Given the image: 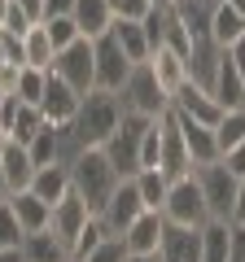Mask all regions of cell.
Masks as SVG:
<instances>
[{"label": "cell", "instance_id": "36", "mask_svg": "<svg viewBox=\"0 0 245 262\" xmlns=\"http://www.w3.org/2000/svg\"><path fill=\"white\" fill-rule=\"evenodd\" d=\"M158 153H162V131H158V118H153L140 140V170H158Z\"/></svg>", "mask_w": 245, "mask_h": 262}, {"label": "cell", "instance_id": "23", "mask_svg": "<svg viewBox=\"0 0 245 262\" xmlns=\"http://www.w3.org/2000/svg\"><path fill=\"white\" fill-rule=\"evenodd\" d=\"M149 70L158 75V83L167 88L171 96H175V88L184 83V79H189V61H184V57H179L175 48H167V44H158V48L149 53Z\"/></svg>", "mask_w": 245, "mask_h": 262}, {"label": "cell", "instance_id": "27", "mask_svg": "<svg viewBox=\"0 0 245 262\" xmlns=\"http://www.w3.org/2000/svg\"><path fill=\"white\" fill-rule=\"evenodd\" d=\"M241 35H245V18L232 9V5H228V0H219L215 18H210V39H215L219 48H232Z\"/></svg>", "mask_w": 245, "mask_h": 262}, {"label": "cell", "instance_id": "43", "mask_svg": "<svg viewBox=\"0 0 245 262\" xmlns=\"http://www.w3.org/2000/svg\"><path fill=\"white\" fill-rule=\"evenodd\" d=\"M13 5H18L31 22H44V0H13Z\"/></svg>", "mask_w": 245, "mask_h": 262}, {"label": "cell", "instance_id": "5", "mask_svg": "<svg viewBox=\"0 0 245 262\" xmlns=\"http://www.w3.org/2000/svg\"><path fill=\"white\" fill-rule=\"evenodd\" d=\"M153 118H140V114H122L118 131H114L110 140L101 144V153L110 158V166L118 170L122 179H132L136 170H140V140H145V127H149Z\"/></svg>", "mask_w": 245, "mask_h": 262}, {"label": "cell", "instance_id": "16", "mask_svg": "<svg viewBox=\"0 0 245 262\" xmlns=\"http://www.w3.org/2000/svg\"><path fill=\"white\" fill-rule=\"evenodd\" d=\"M175 118H179V131H184V144H189L193 170H197V166H210V162H219L215 127H206V122H193V118H184V114H175Z\"/></svg>", "mask_w": 245, "mask_h": 262}, {"label": "cell", "instance_id": "26", "mask_svg": "<svg viewBox=\"0 0 245 262\" xmlns=\"http://www.w3.org/2000/svg\"><path fill=\"white\" fill-rule=\"evenodd\" d=\"M53 57H57L53 39H48L44 22H35V27L22 35V66H35V70H53Z\"/></svg>", "mask_w": 245, "mask_h": 262}, {"label": "cell", "instance_id": "47", "mask_svg": "<svg viewBox=\"0 0 245 262\" xmlns=\"http://www.w3.org/2000/svg\"><path fill=\"white\" fill-rule=\"evenodd\" d=\"M127 262H162V253H127Z\"/></svg>", "mask_w": 245, "mask_h": 262}, {"label": "cell", "instance_id": "39", "mask_svg": "<svg viewBox=\"0 0 245 262\" xmlns=\"http://www.w3.org/2000/svg\"><path fill=\"white\" fill-rule=\"evenodd\" d=\"M31 27H35V22H31L27 13L18 9V5H9V13H5V27H0V31H13V35H27Z\"/></svg>", "mask_w": 245, "mask_h": 262}, {"label": "cell", "instance_id": "44", "mask_svg": "<svg viewBox=\"0 0 245 262\" xmlns=\"http://www.w3.org/2000/svg\"><path fill=\"white\" fill-rule=\"evenodd\" d=\"M18 110H22V101H18V96H5V101H0V122L9 127V122L18 118Z\"/></svg>", "mask_w": 245, "mask_h": 262}, {"label": "cell", "instance_id": "46", "mask_svg": "<svg viewBox=\"0 0 245 262\" xmlns=\"http://www.w3.org/2000/svg\"><path fill=\"white\" fill-rule=\"evenodd\" d=\"M232 223H245V179L236 184V206H232Z\"/></svg>", "mask_w": 245, "mask_h": 262}, {"label": "cell", "instance_id": "21", "mask_svg": "<svg viewBox=\"0 0 245 262\" xmlns=\"http://www.w3.org/2000/svg\"><path fill=\"white\" fill-rule=\"evenodd\" d=\"M110 35H114V44H118L122 53H127V61H132V66L149 61L153 44H149V35H145V27H140V22H132V18H114Z\"/></svg>", "mask_w": 245, "mask_h": 262}, {"label": "cell", "instance_id": "53", "mask_svg": "<svg viewBox=\"0 0 245 262\" xmlns=\"http://www.w3.org/2000/svg\"><path fill=\"white\" fill-rule=\"evenodd\" d=\"M5 201H9V192H0V206H5Z\"/></svg>", "mask_w": 245, "mask_h": 262}, {"label": "cell", "instance_id": "22", "mask_svg": "<svg viewBox=\"0 0 245 262\" xmlns=\"http://www.w3.org/2000/svg\"><path fill=\"white\" fill-rule=\"evenodd\" d=\"M0 166H5V184H9V192H22V188H31V179H35L31 149L18 144V140H9V149L0 153Z\"/></svg>", "mask_w": 245, "mask_h": 262}, {"label": "cell", "instance_id": "13", "mask_svg": "<svg viewBox=\"0 0 245 262\" xmlns=\"http://www.w3.org/2000/svg\"><path fill=\"white\" fill-rule=\"evenodd\" d=\"M162 232H167L162 210H145V214L136 219L118 241H122V249H127V253H158L162 249Z\"/></svg>", "mask_w": 245, "mask_h": 262}, {"label": "cell", "instance_id": "25", "mask_svg": "<svg viewBox=\"0 0 245 262\" xmlns=\"http://www.w3.org/2000/svg\"><path fill=\"white\" fill-rule=\"evenodd\" d=\"M22 258L27 262H70V249L53 236V227H44V232L22 236Z\"/></svg>", "mask_w": 245, "mask_h": 262}, {"label": "cell", "instance_id": "28", "mask_svg": "<svg viewBox=\"0 0 245 262\" xmlns=\"http://www.w3.org/2000/svg\"><path fill=\"white\" fill-rule=\"evenodd\" d=\"M228 253H232V223L210 219L201 227V262H228Z\"/></svg>", "mask_w": 245, "mask_h": 262}, {"label": "cell", "instance_id": "2", "mask_svg": "<svg viewBox=\"0 0 245 262\" xmlns=\"http://www.w3.org/2000/svg\"><path fill=\"white\" fill-rule=\"evenodd\" d=\"M118 122H122L118 96H114V92H101V88H92V92L84 96V105H79V114H75V122H70V131H75L79 149H101L114 131H118Z\"/></svg>", "mask_w": 245, "mask_h": 262}, {"label": "cell", "instance_id": "20", "mask_svg": "<svg viewBox=\"0 0 245 262\" xmlns=\"http://www.w3.org/2000/svg\"><path fill=\"white\" fill-rule=\"evenodd\" d=\"M75 27H79V35L84 39H101V35H110V27H114V13H110V5L105 0H75Z\"/></svg>", "mask_w": 245, "mask_h": 262}, {"label": "cell", "instance_id": "52", "mask_svg": "<svg viewBox=\"0 0 245 262\" xmlns=\"http://www.w3.org/2000/svg\"><path fill=\"white\" fill-rule=\"evenodd\" d=\"M0 192H9V184H5V166H0Z\"/></svg>", "mask_w": 245, "mask_h": 262}, {"label": "cell", "instance_id": "35", "mask_svg": "<svg viewBox=\"0 0 245 262\" xmlns=\"http://www.w3.org/2000/svg\"><path fill=\"white\" fill-rule=\"evenodd\" d=\"M22 223H18V214L9 210V201L0 206V249H22Z\"/></svg>", "mask_w": 245, "mask_h": 262}, {"label": "cell", "instance_id": "31", "mask_svg": "<svg viewBox=\"0 0 245 262\" xmlns=\"http://www.w3.org/2000/svg\"><path fill=\"white\" fill-rule=\"evenodd\" d=\"M105 241H110V232H105V223H101V219L92 214V219H88V227H84V232L75 236V245H70V262H84L88 253H96V249H101Z\"/></svg>", "mask_w": 245, "mask_h": 262}, {"label": "cell", "instance_id": "6", "mask_svg": "<svg viewBox=\"0 0 245 262\" xmlns=\"http://www.w3.org/2000/svg\"><path fill=\"white\" fill-rule=\"evenodd\" d=\"M193 175H197V184H201V196H206V210H210V219H215V223H232L236 184H241V179H232V175H228V166H223V162L197 166Z\"/></svg>", "mask_w": 245, "mask_h": 262}, {"label": "cell", "instance_id": "32", "mask_svg": "<svg viewBox=\"0 0 245 262\" xmlns=\"http://www.w3.org/2000/svg\"><path fill=\"white\" fill-rule=\"evenodd\" d=\"M44 127H48V122H44V114H39V105H22V110H18V118L9 122V136H13L18 144H31Z\"/></svg>", "mask_w": 245, "mask_h": 262}, {"label": "cell", "instance_id": "29", "mask_svg": "<svg viewBox=\"0 0 245 262\" xmlns=\"http://www.w3.org/2000/svg\"><path fill=\"white\" fill-rule=\"evenodd\" d=\"M215 144H219V158L236 144H245V110H223V118L215 122Z\"/></svg>", "mask_w": 245, "mask_h": 262}, {"label": "cell", "instance_id": "8", "mask_svg": "<svg viewBox=\"0 0 245 262\" xmlns=\"http://www.w3.org/2000/svg\"><path fill=\"white\" fill-rule=\"evenodd\" d=\"M158 131H162L158 170H162L167 179H184V175H193V158H189V144H184V131H179L175 110H167V114L158 118Z\"/></svg>", "mask_w": 245, "mask_h": 262}, {"label": "cell", "instance_id": "11", "mask_svg": "<svg viewBox=\"0 0 245 262\" xmlns=\"http://www.w3.org/2000/svg\"><path fill=\"white\" fill-rule=\"evenodd\" d=\"M171 110L184 114V118H193V122H206V127H215V122L223 118V105L210 96V88L193 83V79H184V83L175 88V96H171Z\"/></svg>", "mask_w": 245, "mask_h": 262}, {"label": "cell", "instance_id": "42", "mask_svg": "<svg viewBox=\"0 0 245 262\" xmlns=\"http://www.w3.org/2000/svg\"><path fill=\"white\" fill-rule=\"evenodd\" d=\"M75 13V0H44V22L48 18H70Z\"/></svg>", "mask_w": 245, "mask_h": 262}, {"label": "cell", "instance_id": "54", "mask_svg": "<svg viewBox=\"0 0 245 262\" xmlns=\"http://www.w3.org/2000/svg\"><path fill=\"white\" fill-rule=\"evenodd\" d=\"M5 96H9V92H5V88H0V101H5Z\"/></svg>", "mask_w": 245, "mask_h": 262}, {"label": "cell", "instance_id": "9", "mask_svg": "<svg viewBox=\"0 0 245 262\" xmlns=\"http://www.w3.org/2000/svg\"><path fill=\"white\" fill-rule=\"evenodd\" d=\"M92 61H96V88L118 96V88L127 83V75H132V61H127V53L114 44V35L92 39Z\"/></svg>", "mask_w": 245, "mask_h": 262}, {"label": "cell", "instance_id": "40", "mask_svg": "<svg viewBox=\"0 0 245 262\" xmlns=\"http://www.w3.org/2000/svg\"><path fill=\"white\" fill-rule=\"evenodd\" d=\"M219 162L228 166V175H232V179H245V144H236V149H228V153H223Z\"/></svg>", "mask_w": 245, "mask_h": 262}, {"label": "cell", "instance_id": "19", "mask_svg": "<svg viewBox=\"0 0 245 262\" xmlns=\"http://www.w3.org/2000/svg\"><path fill=\"white\" fill-rule=\"evenodd\" d=\"M9 210L18 214L22 232H44V227L53 223V206H48V201H39L31 188H22V192H9Z\"/></svg>", "mask_w": 245, "mask_h": 262}, {"label": "cell", "instance_id": "34", "mask_svg": "<svg viewBox=\"0 0 245 262\" xmlns=\"http://www.w3.org/2000/svg\"><path fill=\"white\" fill-rule=\"evenodd\" d=\"M44 31H48V39H53L57 53H62V48H70L75 39H84V35H79V27H75V18H48Z\"/></svg>", "mask_w": 245, "mask_h": 262}, {"label": "cell", "instance_id": "41", "mask_svg": "<svg viewBox=\"0 0 245 262\" xmlns=\"http://www.w3.org/2000/svg\"><path fill=\"white\" fill-rule=\"evenodd\" d=\"M18 75H22V66H13V61H5L0 66V88H5V92H18Z\"/></svg>", "mask_w": 245, "mask_h": 262}, {"label": "cell", "instance_id": "12", "mask_svg": "<svg viewBox=\"0 0 245 262\" xmlns=\"http://www.w3.org/2000/svg\"><path fill=\"white\" fill-rule=\"evenodd\" d=\"M79 105H84V96H79L66 79H57L53 70H48V92H44V101H39L44 122H48V127H70L75 114H79Z\"/></svg>", "mask_w": 245, "mask_h": 262}, {"label": "cell", "instance_id": "50", "mask_svg": "<svg viewBox=\"0 0 245 262\" xmlns=\"http://www.w3.org/2000/svg\"><path fill=\"white\" fill-rule=\"evenodd\" d=\"M9 5H13V0H0V27H5V13H9Z\"/></svg>", "mask_w": 245, "mask_h": 262}, {"label": "cell", "instance_id": "45", "mask_svg": "<svg viewBox=\"0 0 245 262\" xmlns=\"http://www.w3.org/2000/svg\"><path fill=\"white\" fill-rule=\"evenodd\" d=\"M228 57H232V66H236V70H241V79H245V35L236 39L232 48H228Z\"/></svg>", "mask_w": 245, "mask_h": 262}, {"label": "cell", "instance_id": "18", "mask_svg": "<svg viewBox=\"0 0 245 262\" xmlns=\"http://www.w3.org/2000/svg\"><path fill=\"white\" fill-rule=\"evenodd\" d=\"M219 0H175L171 5V13L179 18V27L193 35V44L197 39H210V18H215Z\"/></svg>", "mask_w": 245, "mask_h": 262}, {"label": "cell", "instance_id": "7", "mask_svg": "<svg viewBox=\"0 0 245 262\" xmlns=\"http://www.w3.org/2000/svg\"><path fill=\"white\" fill-rule=\"evenodd\" d=\"M53 75L66 79L70 88H75L79 96H88L96 88V61H92V39H75L70 48H62V53L53 57Z\"/></svg>", "mask_w": 245, "mask_h": 262}, {"label": "cell", "instance_id": "38", "mask_svg": "<svg viewBox=\"0 0 245 262\" xmlns=\"http://www.w3.org/2000/svg\"><path fill=\"white\" fill-rule=\"evenodd\" d=\"M84 262H127V249H122V241H118V236H110V241H105L96 253H88Z\"/></svg>", "mask_w": 245, "mask_h": 262}, {"label": "cell", "instance_id": "48", "mask_svg": "<svg viewBox=\"0 0 245 262\" xmlns=\"http://www.w3.org/2000/svg\"><path fill=\"white\" fill-rule=\"evenodd\" d=\"M0 262H27V258H22V249H0Z\"/></svg>", "mask_w": 245, "mask_h": 262}, {"label": "cell", "instance_id": "10", "mask_svg": "<svg viewBox=\"0 0 245 262\" xmlns=\"http://www.w3.org/2000/svg\"><path fill=\"white\" fill-rule=\"evenodd\" d=\"M140 214H145V201H140V192H136V179H122L96 219L105 223V232H110V236H122V232H127V227H132Z\"/></svg>", "mask_w": 245, "mask_h": 262}, {"label": "cell", "instance_id": "3", "mask_svg": "<svg viewBox=\"0 0 245 262\" xmlns=\"http://www.w3.org/2000/svg\"><path fill=\"white\" fill-rule=\"evenodd\" d=\"M118 105H122V114H140V118H162V114L171 110V92L158 83V75L149 70V61H140V66H132L127 83L118 88Z\"/></svg>", "mask_w": 245, "mask_h": 262}, {"label": "cell", "instance_id": "14", "mask_svg": "<svg viewBox=\"0 0 245 262\" xmlns=\"http://www.w3.org/2000/svg\"><path fill=\"white\" fill-rule=\"evenodd\" d=\"M88 219H92V210H88L84 201L70 192L66 201H57V206H53V223H48V227H53V236L70 249V245H75V236L88 227Z\"/></svg>", "mask_w": 245, "mask_h": 262}, {"label": "cell", "instance_id": "49", "mask_svg": "<svg viewBox=\"0 0 245 262\" xmlns=\"http://www.w3.org/2000/svg\"><path fill=\"white\" fill-rule=\"evenodd\" d=\"M9 140H13V136H9V127H5V122H0V153L9 149Z\"/></svg>", "mask_w": 245, "mask_h": 262}, {"label": "cell", "instance_id": "17", "mask_svg": "<svg viewBox=\"0 0 245 262\" xmlns=\"http://www.w3.org/2000/svg\"><path fill=\"white\" fill-rule=\"evenodd\" d=\"M162 262H201V227H171L162 232Z\"/></svg>", "mask_w": 245, "mask_h": 262}, {"label": "cell", "instance_id": "30", "mask_svg": "<svg viewBox=\"0 0 245 262\" xmlns=\"http://www.w3.org/2000/svg\"><path fill=\"white\" fill-rule=\"evenodd\" d=\"M136 192H140V201H145V210H162V201H167V188H171V179L162 175V170H136Z\"/></svg>", "mask_w": 245, "mask_h": 262}, {"label": "cell", "instance_id": "33", "mask_svg": "<svg viewBox=\"0 0 245 262\" xmlns=\"http://www.w3.org/2000/svg\"><path fill=\"white\" fill-rule=\"evenodd\" d=\"M48 92V70H35V66H22V75H18V101L22 105H39Z\"/></svg>", "mask_w": 245, "mask_h": 262}, {"label": "cell", "instance_id": "1", "mask_svg": "<svg viewBox=\"0 0 245 262\" xmlns=\"http://www.w3.org/2000/svg\"><path fill=\"white\" fill-rule=\"evenodd\" d=\"M118 184H122V175L110 166V158H105L101 149H84L75 162H70V188H75V196L92 210V214L105 210V201L114 196Z\"/></svg>", "mask_w": 245, "mask_h": 262}, {"label": "cell", "instance_id": "24", "mask_svg": "<svg viewBox=\"0 0 245 262\" xmlns=\"http://www.w3.org/2000/svg\"><path fill=\"white\" fill-rule=\"evenodd\" d=\"M31 192L48 206L66 201L75 188H70V166H35V179H31Z\"/></svg>", "mask_w": 245, "mask_h": 262}, {"label": "cell", "instance_id": "4", "mask_svg": "<svg viewBox=\"0 0 245 262\" xmlns=\"http://www.w3.org/2000/svg\"><path fill=\"white\" fill-rule=\"evenodd\" d=\"M162 219L171 227H206L210 223V210H206V196H201L197 175H184V179H171L167 188V201H162Z\"/></svg>", "mask_w": 245, "mask_h": 262}, {"label": "cell", "instance_id": "15", "mask_svg": "<svg viewBox=\"0 0 245 262\" xmlns=\"http://www.w3.org/2000/svg\"><path fill=\"white\" fill-rule=\"evenodd\" d=\"M210 96H215L223 110H245V79H241V70L232 66L228 48H223V57H219V70H215V83H210Z\"/></svg>", "mask_w": 245, "mask_h": 262}, {"label": "cell", "instance_id": "55", "mask_svg": "<svg viewBox=\"0 0 245 262\" xmlns=\"http://www.w3.org/2000/svg\"><path fill=\"white\" fill-rule=\"evenodd\" d=\"M171 5H175V0H171Z\"/></svg>", "mask_w": 245, "mask_h": 262}, {"label": "cell", "instance_id": "37", "mask_svg": "<svg viewBox=\"0 0 245 262\" xmlns=\"http://www.w3.org/2000/svg\"><path fill=\"white\" fill-rule=\"evenodd\" d=\"M105 5H110V13H114V18H132V22H140L145 13L153 9L149 0H105Z\"/></svg>", "mask_w": 245, "mask_h": 262}, {"label": "cell", "instance_id": "51", "mask_svg": "<svg viewBox=\"0 0 245 262\" xmlns=\"http://www.w3.org/2000/svg\"><path fill=\"white\" fill-rule=\"evenodd\" d=\"M228 5H232V9H236V13L245 18V0H228Z\"/></svg>", "mask_w": 245, "mask_h": 262}]
</instances>
